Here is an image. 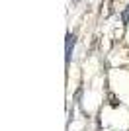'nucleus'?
Returning a JSON list of instances; mask_svg holds the SVG:
<instances>
[{"label":"nucleus","instance_id":"f03ea898","mask_svg":"<svg viewBox=\"0 0 129 131\" xmlns=\"http://www.w3.org/2000/svg\"><path fill=\"white\" fill-rule=\"evenodd\" d=\"M121 22H123V24H129V6L121 12Z\"/></svg>","mask_w":129,"mask_h":131},{"label":"nucleus","instance_id":"7ed1b4c3","mask_svg":"<svg viewBox=\"0 0 129 131\" xmlns=\"http://www.w3.org/2000/svg\"><path fill=\"white\" fill-rule=\"evenodd\" d=\"M76 2H78V0H72V4H76Z\"/></svg>","mask_w":129,"mask_h":131},{"label":"nucleus","instance_id":"f257e3e1","mask_svg":"<svg viewBox=\"0 0 129 131\" xmlns=\"http://www.w3.org/2000/svg\"><path fill=\"white\" fill-rule=\"evenodd\" d=\"M74 43H76V37L72 35V33H69V35H67V63H70V59H72Z\"/></svg>","mask_w":129,"mask_h":131}]
</instances>
